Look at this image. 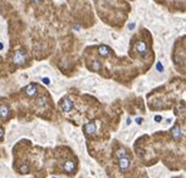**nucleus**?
Returning a JSON list of instances; mask_svg holds the SVG:
<instances>
[{
  "label": "nucleus",
  "mask_w": 186,
  "mask_h": 178,
  "mask_svg": "<svg viewBox=\"0 0 186 178\" xmlns=\"http://www.w3.org/2000/svg\"><path fill=\"white\" fill-rule=\"evenodd\" d=\"M26 60V54L24 50H16L15 53H14V57H13V62L15 65H24Z\"/></svg>",
  "instance_id": "1"
},
{
  "label": "nucleus",
  "mask_w": 186,
  "mask_h": 178,
  "mask_svg": "<svg viewBox=\"0 0 186 178\" xmlns=\"http://www.w3.org/2000/svg\"><path fill=\"white\" fill-rule=\"evenodd\" d=\"M38 104H39V105H44V104H45V99H44V98H41V99H39Z\"/></svg>",
  "instance_id": "14"
},
{
  "label": "nucleus",
  "mask_w": 186,
  "mask_h": 178,
  "mask_svg": "<svg viewBox=\"0 0 186 178\" xmlns=\"http://www.w3.org/2000/svg\"><path fill=\"white\" fill-rule=\"evenodd\" d=\"M155 120H156V122H160V120H161V117H160V115H156V117H155Z\"/></svg>",
  "instance_id": "18"
},
{
  "label": "nucleus",
  "mask_w": 186,
  "mask_h": 178,
  "mask_svg": "<svg viewBox=\"0 0 186 178\" xmlns=\"http://www.w3.org/2000/svg\"><path fill=\"white\" fill-rule=\"evenodd\" d=\"M30 3H33V4H38V3H40L41 0H29Z\"/></svg>",
  "instance_id": "16"
},
{
  "label": "nucleus",
  "mask_w": 186,
  "mask_h": 178,
  "mask_svg": "<svg viewBox=\"0 0 186 178\" xmlns=\"http://www.w3.org/2000/svg\"><path fill=\"white\" fill-rule=\"evenodd\" d=\"M54 178H55V177H54Z\"/></svg>",
  "instance_id": "21"
},
{
  "label": "nucleus",
  "mask_w": 186,
  "mask_h": 178,
  "mask_svg": "<svg viewBox=\"0 0 186 178\" xmlns=\"http://www.w3.org/2000/svg\"><path fill=\"white\" fill-rule=\"evenodd\" d=\"M129 164H131V161H129V158L127 156L118 158V166H119V169L122 172H126L129 168Z\"/></svg>",
  "instance_id": "3"
},
{
  "label": "nucleus",
  "mask_w": 186,
  "mask_h": 178,
  "mask_svg": "<svg viewBox=\"0 0 186 178\" xmlns=\"http://www.w3.org/2000/svg\"><path fill=\"white\" fill-rule=\"evenodd\" d=\"M9 113H10V110H9V107L6 104L0 105V119L6 120L9 117Z\"/></svg>",
  "instance_id": "8"
},
{
  "label": "nucleus",
  "mask_w": 186,
  "mask_h": 178,
  "mask_svg": "<svg viewBox=\"0 0 186 178\" xmlns=\"http://www.w3.org/2000/svg\"><path fill=\"white\" fill-rule=\"evenodd\" d=\"M127 156V152L124 148H118L117 151H116V157L117 158H122V157H126Z\"/></svg>",
  "instance_id": "11"
},
{
  "label": "nucleus",
  "mask_w": 186,
  "mask_h": 178,
  "mask_svg": "<svg viewBox=\"0 0 186 178\" xmlns=\"http://www.w3.org/2000/svg\"><path fill=\"white\" fill-rule=\"evenodd\" d=\"M111 50L108 46L107 45H101V46H98V53H99V55H102V57H109L111 55Z\"/></svg>",
  "instance_id": "10"
},
{
  "label": "nucleus",
  "mask_w": 186,
  "mask_h": 178,
  "mask_svg": "<svg viewBox=\"0 0 186 178\" xmlns=\"http://www.w3.org/2000/svg\"><path fill=\"white\" fill-rule=\"evenodd\" d=\"M157 69H159V70H162V65H161V64H157Z\"/></svg>",
  "instance_id": "20"
},
{
  "label": "nucleus",
  "mask_w": 186,
  "mask_h": 178,
  "mask_svg": "<svg viewBox=\"0 0 186 178\" xmlns=\"http://www.w3.org/2000/svg\"><path fill=\"white\" fill-rule=\"evenodd\" d=\"M171 135H172V138L176 139V140L184 137V133H182V130H181L180 125L176 124V125H174V127L171 128Z\"/></svg>",
  "instance_id": "5"
},
{
  "label": "nucleus",
  "mask_w": 186,
  "mask_h": 178,
  "mask_svg": "<svg viewBox=\"0 0 186 178\" xmlns=\"http://www.w3.org/2000/svg\"><path fill=\"white\" fill-rule=\"evenodd\" d=\"M96 129H97L96 123H93V122L84 124V127H83V130H84V133L87 135H93V134L96 133Z\"/></svg>",
  "instance_id": "6"
},
{
  "label": "nucleus",
  "mask_w": 186,
  "mask_h": 178,
  "mask_svg": "<svg viewBox=\"0 0 186 178\" xmlns=\"http://www.w3.org/2000/svg\"><path fill=\"white\" fill-rule=\"evenodd\" d=\"M134 51L137 54H140L141 57H143L146 53H147V45L143 40H138L136 44H134Z\"/></svg>",
  "instance_id": "2"
},
{
  "label": "nucleus",
  "mask_w": 186,
  "mask_h": 178,
  "mask_svg": "<svg viewBox=\"0 0 186 178\" xmlns=\"http://www.w3.org/2000/svg\"><path fill=\"white\" fill-rule=\"evenodd\" d=\"M43 82H44L45 84H49V83H50V82H49V79H48V78H44V79H43Z\"/></svg>",
  "instance_id": "17"
},
{
  "label": "nucleus",
  "mask_w": 186,
  "mask_h": 178,
  "mask_svg": "<svg viewBox=\"0 0 186 178\" xmlns=\"http://www.w3.org/2000/svg\"><path fill=\"white\" fill-rule=\"evenodd\" d=\"M136 122H137L138 124H141V123H142V118H137V119H136Z\"/></svg>",
  "instance_id": "19"
},
{
  "label": "nucleus",
  "mask_w": 186,
  "mask_h": 178,
  "mask_svg": "<svg viewBox=\"0 0 186 178\" xmlns=\"http://www.w3.org/2000/svg\"><path fill=\"white\" fill-rule=\"evenodd\" d=\"M4 137V129L3 128H0V139H1Z\"/></svg>",
  "instance_id": "15"
},
{
  "label": "nucleus",
  "mask_w": 186,
  "mask_h": 178,
  "mask_svg": "<svg viewBox=\"0 0 186 178\" xmlns=\"http://www.w3.org/2000/svg\"><path fill=\"white\" fill-rule=\"evenodd\" d=\"M63 169L66 171L67 173L73 172L74 169H76V162H73V161H71V159H68V161L64 162V164H63Z\"/></svg>",
  "instance_id": "7"
},
{
  "label": "nucleus",
  "mask_w": 186,
  "mask_h": 178,
  "mask_svg": "<svg viewBox=\"0 0 186 178\" xmlns=\"http://www.w3.org/2000/svg\"><path fill=\"white\" fill-rule=\"evenodd\" d=\"M19 171L23 173V174H26V173L30 171V168H29V166H26V164H23V166H20Z\"/></svg>",
  "instance_id": "13"
},
{
  "label": "nucleus",
  "mask_w": 186,
  "mask_h": 178,
  "mask_svg": "<svg viewBox=\"0 0 186 178\" xmlns=\"http://www.w3.org/2000/svg\"><path fill=\"white\" fill-rule=\"evenodd\" d=\"M25 94L28 97H30V98L36 95V85L35 84H29V85L25 88Z\"/></svg>",
  "instance_id": "9"
},
{
  "label": "nucleus",
  "mask_w": 186,
  "mask_h": 178,
  "mask_svg": "<svg viewBox=\"0 0 186 178\" xmlns=\"http://www.w3.org/2000/svg\"><path fill=\"white\" fill-rule=\"evenodd\" d=\"M73 102L69 99V98H64L62 104H60V108H62V110L64 112V113H69L72 109H73Z\"/></svg>",
  "instance_id": "4"
},
{
  "label": "nucleus",
  "mask_w": 186,
  "mask_h": 178,
  "mask_svg": "<svg viewBox=\"0 0 186 178\" xmlns=\"http://www.w3.org/2000/svg\"><path fill=\"white\" fill-rule=\"evenodd\" d=\"M91 69L93 70V72H98V70L101 69V63L98 62V60H93V63L91 64Z\"/></svg>",
  "instance_id": "12"
}]
</instances>
